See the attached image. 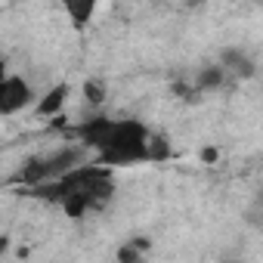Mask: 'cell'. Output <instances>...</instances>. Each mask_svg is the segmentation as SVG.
<instances>
[{
	"label": "cell",
	"instance_id": "1",
	"mask_svg": "<svg viewBox=\"0 0 263 263\" xmlns=\"http://www.w3.org/2000/svg\"><path fill=\"white\" fill-rule=\"evenodd\" d=\"M78 137L84 146H90L102 164H137L152 158V134L146 124L134 118H108V115H90L81 127Z\"/></svg>",
	"mask_w": 263,
	"mask_h": 263
},
{
	"label": "cell",
	"instance_id": "2",
	"mask_svg": "<svg viewBox=\"0 0 263 263\" xmlns=\"http://www.w3.org/2000/svg\"><path fill=\"white\" fill-rule=\"evenodd\" d=\"M37 195H44L47 201L59 204L71 220H81L93 211H102L111 195H115V177L108 164H74L65 174H59L50 183L34 186Z\"/></svg>",
	"mask_w": 263,
	"mask_h": 263
},
{
	"label": "cell",
	"instance_id": "3",
	"mask_svg": "<svg viewBox=\"0 0 263 263\" xmlns=\"http://www.w3.org/2000/svg\"><path fill=\"white\" fill-rule=\"evenodd\" d=\"M81 164V149H62L56 155H47V158H31L22 171H19V183L25 186H41V183H50L56 180L59 174H65L68 167Z\"/></svg>",
	"mask_w": 263,
	"mask_h": 263
},
{
	"label": "cell",
	"instance_id": "4",
	"mask_svg": "<svg viewBox=\"0 0 263 263\" xmlns=\"http://www.w3.org/2000/svg\"><path fill=\"white\" fill-rule=\"evenodd\" d=\"M31 102V87L25 78L7 74L0 78V115H16Z\"/></svg>",
	"mask_w": 263,
	"mask_h": 263
},
{
	"label": "cell",
	"instance_id": "5",
	"mask_svg": "<svg viewBox=\"0 0 263 263\" xmlns=\"http://www.w3.org/2000/svg\"><path fill=\"white\" fill-rule=\"evenodd\" d=\"M220 68H223L226 74H235V78H251V74L257 71L254 59H251L245 50H226V53L220 56Z\"/></svg>",
	"mask_w": 263,
	"mask_h": 263
},
{
	"label": "cell",
	"instance_id": "6",
	"mask_svg": "<svg viewBox=\"0 0 263 263\" xmlns=\"http://www.w3.org/2000/svg\"><path fill=\"white\" fill-rule=\"evenodd\" d=\"M96 4H99V0H62V7H65L71 25H74L78 31L90 25V19H93V13H96Z\"/></svg>",
	"mask_w": 263,
	"mask_h": 263
},
{
	"label": "cell",
	"instance_id": "7",
	"mask_svg": "<svg viewBox=\"0 0 263 263\" xmlns=\"http://www.w3.org/2000/svg\"><path fill=\"white\" fill-rule=\"evenodd\" d=\"M223 84H226V71H223L220 65H204V68L198 71V78H195V87H198V93L220 90Z\"/></svg>",
	"mask_w": 263,
	"mask_h": 263
},
{
	"label": "cell",
	"instance_id": "8",
	"mask_svg": "<svg viewBox=\"0 0 263 263\" xmlns=\"http://www.w3.org/2000/svg\"><path fill=\"white\" fill-rule=\"evenodd\" d=\"M65 102H68V84H56V87L37 102V115H56Z\"/></svg>",
	"mask_w": 263,
	"mask_h": 263
},
{
	"label": "cell",
	"instance_id": "9",
	"mask_svg": "<svg viewBox=\"0 0 263 263\" xmlns=\"http://www.w3.org/2000/svg\"><path fill=\"white\" fill-rule=\"evenodd\" d=\"M84 99L96 108V105H102V99H105V87H102V81H87L84 84Z\"/></svg>",
	"mask_w": 263,
	"mask_h": 263
},
{
	"label": "cell",
	"instance_id": "10",
	"mask_svg": "<svg viewBox=\"0 0 263 263\" xmlns=\"http://www.w3.org/2000/svg\"><path fill=\"white\" fill-rule=\"evenodd\" d=\"M0 78H7V62L0 59Z\"/></svg>",
	"mask_w": 263,
	"mask_h": 263
}]
</instances>
